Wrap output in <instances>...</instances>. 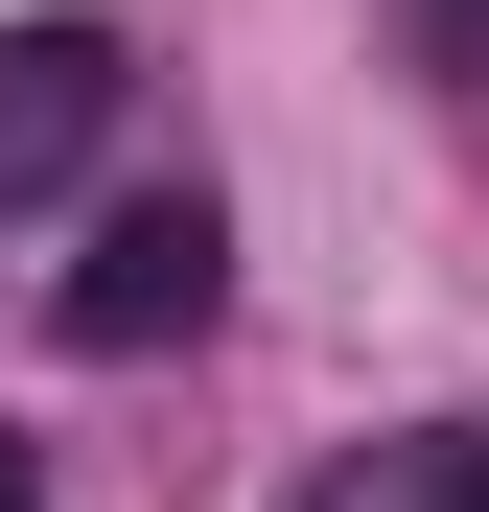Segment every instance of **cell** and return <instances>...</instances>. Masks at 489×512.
I'll return each instance as SVG.
<instances>
[{"instance_id": "obj_1", "label": "cell", "mask_w": 489, "mask_h": 512, "mask_svg": "<svg viewBox=\"0 0 489 512\" xmlns=\"http://www.w3.org/2000/svg\"><path fill=\"white\" fill-rule=\"evenodd\" d=\"M210 303H233V210H210V187H140V210H94V256L47 280V326H70L94 373H140V350H187Z\"/></svg>"}, {"instance_id": "obj_2", "label": "cell", "mask_w": 489, "mask_h": 512, "mask_svg": "<svg viewBox=\"0 0 489 512\" xmlns=\"http://www.w3.org/2000/svg\"><path fill=\"white\" fill-rule=\"evenodd\" d=\"M117 94H140V47L94 24V0H47V24H0V210H70V187H94Z\"/></svg>"}, {"instance_id": "obj_3", "label": "cell", "mask_w": 489, "mask_h": 512, "mask_svg": "<svg viewBox=\"0 0 489 512\" xmlns=\"http://www.w3.org/2000/svg\"><path fill=\"white\" fill-rule=\"evenodd\" d=\"M303 512H489V419H396V443L303 466Z\"/></svg>"}, {"instance_id": "obj_4", "label": "cell", "mask_w": 489, "mask_h": 512, "mask_svg": "<svg viewBox=\"0 0 489 512\" xmlns=\"http://www.w3.org/2000/svg\"><path fill=\"white\" fill-rule=\"evenodd\" d=\"M396 47H420L443 94H489V0H396Z\"/></svg>"}, {"instance_id": "obj_5", "label": "cell", "mask_w": 489, "mask_h": 512, "mask_svg": "<svg viewBox=\"0 0 489 512\" xmlns=\"http://www.w3.org/2000/svg\"><path fill=\"white\" fill-rule=\"evenodd\" d=\"M0 512H47V466H24V443H0Z\"/></svg>"}]
</instances>
